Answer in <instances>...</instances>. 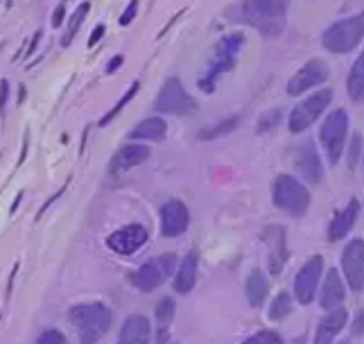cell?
<instances>
[{
    "label": "cell",
    "mask_w": 364,
    "mask_h": 344,
    "mask_svg": "<svg viewBox=\"0 0 364 344\" xmlns=\"http://www.w3.org/2000/svg\"><path fill=\"white\" fill-rule=\"evenodd\" d=\"M242 43H245V36L240 32L227 34L224 39L218 41L215 55H213V59L208 61L206 73L199 78V88H202L204 93L215 91V82L222 78L224 73H229L233 68V63L237 59V53H240Z\"/></svg>",
    "instance_id": "cell-1"
},
{
    "label": "cell",
    "mask_w": 364,
    "mask_h": 344,
    "mask_svg": "<svg viewBox=\"0 0 364 344\" xmlns=\"http://www.w3.org/2000/svg\"><path fill=\"white\" fill-rule=\"evenodd\" d=\"M73 326L80 328L82 344H93L111 326V311L105 303H80L68 311Z\"/></svg>",
    "instance_id": "cell-2"
},
{
    "label": "cell",
    "mask_w": 364,
    "mask_h": 344,
    "mask_svg": "<svg viewBox=\"0 0 364 344\" xmlns=\"http://www.w3.org/2000/svg\"><path fill=\"white\" fill-rule=\"evenodd\" d=\"M287 11V3H276V0H251L242 5V16L249 25L262 34H279L283 30V19Z\"/></svg>",
    "instance_id": "cell-3"
},
{
    "label": "cell",
    "mask_w": 364,
    "mask_h": 344,
    "mask_svg": "<svg viewBox=\"0 0 364 344\" xmlns=\"http://www.w3.org/2000/svg\"><path fill=\"white\" fill-rule=\"evenodd\" d=\"M362 39H364V11L333 23L331 28L321 34V43L323 48H328L331 53H350Z\"/></svg>",
    "instance_id": "cell-4"
},
{
    "label": "cell",
    "mask_w": 364,
    "mask_h": 344,
    "mask_svg": "<svg viewBox=\"0 0 364 344\" xmlns=\"http://www.w3.org/2000/svg\"><path fill=\"white\" fill-rule=\"evenodd\" d=\"M274 204L290 215H304L310 207V193L292 174H279L272 190Z\"/></svg>",
    "instance_id": "cell-5"
},
{
    "label": "cell",
    "mask_w": 364,
    "mask_h": 344,
    "mask_svg": "<svg viewBox=\"0 0 364 344\" xmlns=\"http://www.w3.org/2000/svg\"><path fill=\"white\" fill-rule=\"evenodd\" d=\"M331 98H333L331 88H321V91L312 93L310 98L301 100L299 105L292 109V113H290V132L292 134L306 132L308 127L326 111V107L331 105Z\"/></svg>",
    "instance_id": "cell-6"
},
{
    "label": "cell",
    "mask_w": 364,
    "mask_h": 344,
    "mask_svg": "<svg viewBox=\"0 0 364 344\" xmlns=\"http://www.w3.org/2000/svg\"><path fill=\"white\" fill-rule=\"evenodd\" d=\"M346 132H348V116L344 109H335L328 118L321 125V143L326 147V155H328L331 163H337L342 159L344 152V141H346Z\"/></svg>",
    "instance_id": "cell-7"
},
{
    "label": "cell",
    "mask_w": 364,
    "mask_h": 344,
    "mask_svg": "<svg viewBox=\"0 0 364 344\" xmlns=\"http://www.w3.org/2000/svg\"><path fill=\"white\" fill-rule=\"evenodd\" d=\"M174 267H177V256L174 254H163V256L147 261L145 265L138 267L132 276V283L143 292H152L172 274Z\"/></svg>",
    "instance_id": "cell-8"
},
{
    "label": "cell",
    "mask_w": 364,
    "mask_h": 344,
    "mask_svg": "<svg viewBox=\"0 0 364 344\" xmlns=\"http://www.w3.org/2000/svg\"><path fill=\"white\" fill-rule=\"evenodd\" d=\"M154 109L159 113H172V116H186V113H193L197 109L195 100L186 93L183 84L172 78L168 80L166 84H163L161 93L154 102Z\"/></svg>",
    "instance_id": "cell-9"
},
{
    "label": "cell",
    "mask_w": 364,
    "mask_h": 344,
    "mask_svg": "<svg viewBox=\"0 0 364 344\" xmlns=\"http://www.w3.org/2000/svg\"><path fill=\"white\" fill-rule=\"evenodd\" d=\"M342 270L348 281V288L353 292H360L364 286V240L355 238L344 247Z\"/></svg>",
    "instance_id": "cell-10"
},
{
    "label": "cell",
    "mask_w": 364,
    "mask_h": 344,
    "mask_svg": "<svg viewBox=\"0 0 364 344\" xmlns=\"http://www.w3.org/2000/svg\"><path fill=\"white\" fill-rule=\"evenodd\" d=\"M147 229L143 224H127L114 231L109 238H107V245L111 251L116 254H122V256H129V254L138 251L145 243H147Z\"/></svg>",
    "instance_id": "cell-11"
},
{
    "label": "cell",
    "mask_w": 364,
    "mask_h": 344,
    "mask_svg": "<svg viewBox=\"0 0 364 344\" xmlns=\"http://www.w3.org/2000/svg\"><path fill=\"white\" fill-rule=\"evenodd\" d=\"M321 270H323L321 256H312L299 270V274L294 278V295L301 303H310L312 299H315V292H317L319 278H321Z\"/></svg>",
    "instance_id": "cell-12"
},
{
    "label": "cell",
    "mask_w": 364,
    "mask_h": 344,
    "mask_svg": "<svg viewBox=\"0 0 364 344\" xmlns=\"http://www.w3.org/2000/svg\"><path fill=\"white\" fill-rule=\"evenodd\" d=\"M328 78V68H326V63L321 59H310L304 68L299 73L292 75V80L287 82V93L290 95H301L310 91V88L319 86L321 82H326Z\"/></svg>",
    "instance_id": "cell-13"
},
{
    "label": "cell",
    "mask_w": 364,
    "mask_h": 344,
    "mask_svg": "<svg viewBox=\"0 0 364 344\" xmlns=\"http://www.w3.org/2000/svg\"><path fill=\"white\" fill-rule=\"evenodd\" d=\"M188 222H191V213H188V207L181 199H170V202L163 204V209H161V231H163V236H168V238L181 236L188 229Z\"/></svg>",
    "instance_id": "cell-14"
},
{
    "label": "cell",
    "mask_w": 364,
    "mask_h": 344,
    "mask_svg": "<svg viewBox=\"0 0 364 344\" xmlns=\"http://www.w3.org/2000/svg\"><path fill=\"white\" fill-rule=\"evenodd\" d=\"M294 165H296L299 174L304 177L306 182H310V184H319L321 182V177H323L321 161H319V155H317L315 145H312L310 141H306L304 145L296 150Z\"/></svg>",
    "instance_id": "cell-15"
},
{
    "label": "cell",
    "mask_w": 364,
    "mask_h": 344,
    "mask_svg": "<svg viewBox=\"0 0 364 344\" xmlns=\"http://www.w3.org/2000/svg\"><path fill=\"white\" fill-rule=\"evenodd\" d=\"M149 340H152V324L143 315H132L118 335V344H147Z\"/></svg>",
    "instance_id": "cell-16"
},
{
    "label": "cell",
    "mask_w": 364,
    "mask_h": 344,
    "mask_svg": "<svg viewBox=\"0 0 364 344\" xmlns=\"http://www.w3.org/2000/svg\"><path fill=\"white\" fill-rule=\"evenodd\" d=\"M149 159V147L147 145H124L122 150H118V155L111 161V172L114 174H120L129 168H136V165H141L143 161Z\"/></svg>",
    "instance_id": "cell-17"
},
{
    "label": "cell",
    "mask_w": 364,
    "mask_h": 344,
    "mask_svg": "<svg viewBox=\"0 0 364 344\" xmlns=\"http://www.w3.org/2000/svg\"><path fill=\"white\" fill-rule=\"evenodd\" d=\"M358 215H360V202L350 199L346 207L335 215L331 226H328V238L333 240V243H335V240H342L350 231V229H353Z\"/></svg>",
    "instance_id": "cell-18"
},
{
    "label": "cell",
    "mask_w": 364,
    "mask_h": 344,
    "mask_svg": "<svg viewBox=\"0 0 364 344\" xmlns=\"http://www.w3.org/2000/svg\"><path fill=\"white\" fill-rule=\"evenodd\" d=\"M344 301V283L340 278V272L337 270H328L326 274V281H323V288H321V308L326 311H337Z\"/></svg>",
    "instance_id": "cell-19"
},
{
    "label": "cell",
    "mask_w": 364,
    "mask_h": 344,
    "mask_svg": "<svg viewBox=\"0 0 364 344\" xmlns=\"http://www.w3.org/2000/svg\"><path fill=\"white\" fill-rule=\"evenodd\" d=\"M348 320V313L344 308H337V311H331L328 315L323 317L317 326V333H315V344H333L335 335L340 333L344 328Z\"/></svg>",
    "instance_id": "cell-20"
},
{
    "label": "cell",
    "mask_w": 364,
    "mask_h": 344,
    "mask_svg": "<svg viewBox=\"0 0 364 344\" xmlns=\"http://www.w3.org/2000/svg\"><path fill=\"white\" fill-rule=\"evenodd\" d=\"M265 238L269 240V270L279 274L287 261V249H285V231L279 226H269L265 231Z\"/></svg>",
    "instance_id": "cell-21"
},
{
    "label": "cell",
    "mask_w": 364,
    "mask_h": 344,
    "mask_svg": "<svg viewBox=\"0 0 364 344\" xmlns=\"http://www.w3.org/2000/svg\"><path fill=\"white\" fill-rule=\"evenodd\" d=\"M197 251H188L183 263L179 265V272L174 276V290L179 292V295H186V292H191L195 288V281H197Z\"/></svg>",
    "instance_id": "cell-22"
},
{
    "label": "cell",
    "mask_w": 364,
    "mask_h": 344,
    "mask_svg": "<svg viewBox=\"0 0 364 344\" xmlns=\"http://www.w3.org/2000/svg\"><path fill=\"white\" fill-rule=\"evenodd\" d=\"M168 134V125L161 118H147L141 125H136L129 132V138L134 141H163Z\"/></svg>",
    "instance_id": "cell-23"
},
{
    "label": "cell",
    "mask_w": 364,
    "mask_h": 344,
    "mask_svg": "<svg viewBox=\"0 0 364 344\" xmlns=\"http://www.w3.org/2000/svg\"><path fill=\"white\" fill-rule=\"evenodd\" d=\"M269 295V281L262 270H251L247 276V299L251 306H262Z\"/></svg>",
    "instance_id": "cell-24"
},
{
    "label": "cell",
    "mask_w": 364,
    "mask_h": 344,
    "mask_svg": "<svg viewBox=\"0 0 364 344\" xmlns=\"http://www.w3.org/2000/svg\"><path fill=\"white\" fill-rule=\"evenodd\" d=\"M346 88H348V95L355 102H364V53L355 59L353 68H350Z\"/></svg>",
    "instance_id": "cell-25"
},
{
    "label": "cell",
    "mask_w": 364,
    "mask_h": 344,
    "mask_svg": "<svg viewBox=\"0 0 364 344\" xmlns=\"http://www.w3.org/2000/svg\"><path fill=\"white\" fill-rule=\"evenodd\" d=\"M174 311H177V303H174V299L170 297H161L159 303H156V322L161 326V335H159V342L166 340V333H168V326L172 324L174 320Z\"/></svg>",
    "instance_id": "cell-26"
},
{
    "label": "cell",
    "mask_w": 364,
    "mask_h": 344,
    "mask_svg": "<svg viewBox=\"0 0 364 344\" xmlns=\"http://www.w3.org/2000/svg\"><path fill=\"white\" fill-rule=\"evenodd\" d=\"M292 311V299L287 292H281L279 297H276L269 306V317L272 320H283V317H287Z\"/></svg>",
    "instance_id": "cell-27"
},
{
    "label": "cell",
    "mask_w": 364,
    "mask_h": 344,
    "mask_svg": "<svg viewBox=\"0 0 364 344\" xmlns=\"http://www.w3.org/2000/svg\"><path fill=\"white\" fill-rule=\"evenodd\" d=\"M89 3H84V5H80V9H77V14H75L73 19H70V23H68V32L64 34V39H61V46H68L70 41H73V36L77 34V30H80V25H82V21L86 19V14H89Z\"/></svg>",
    "instance_id": "cell-28"
},
{
    "label": "cell",
    "mask_w": 364,
    "mask_h": 344,
    "mask_svg": "<svg viewBox=\"0 0 364 344\" xmlns=\"http://www.w3.org/2000/svg\"><path fill=\"white\" fill-rule=\"evenodd\" d=\"M242 344H283V338L276 330H258L256 335H251Z\"/></svg>",
    "instance_id": "cell-29"
},
{
    "label": "cell",
    "mask_w": 364,
    "mask_h": 344,
    "mask_svg": "<svg viewBox=\"0 0 364 344\" xmlns=\"http://www.w3.org/2000/svg\"><path fill=\"white\" fill-rule=\"evenodd\" d=\"M136 93H138V82H134V84H132V88H129V91L122 95V100L118 102V105H116L114 109H111V111L107 113V116H105L102 120H100V125H109L111 120H114V118L118 116V111H120V109H122L124 105H127V102H129V100H132V98H134Z\"/></svg>",
    "instance_id": "cell-30"
},
{
    "label": "cell",
    "mask_w": 364,
    "mask_h": 344,
    "mask_svg": "<svg viewBox=\"0 0 364 344\" xmlns=\"http://www.w3.org/2000/svg\"><path fill=\"white\" fill-rule=\"evenodd\" d=\"M237 125V118H231L229 123L227 120H222L218 127H213V130H204L202 134H199V136H202V138H218V136H224V134H229L231 130H233V127Z\"/></svg>",
    "instance_id": "cell-31"
},
{
    "label": "cell",
    "mask_w": 364,
    "mask_h": 344,
    "mask_svg": "<svg viewBox=\"0 0 364 344\" xmlns=\"http://www.w3.org/2000/svg\"><path fill=\"white\" fill-rule=\"evenodd\" d=\"M36 344H66V338L64 333H59V330H46V333L39 335V342Z\"/></svg>",
    "instance_id": "cell-32"
},
{
    "label": "cell",
    "mask_w": 364,
    "mask_h": 344,
    "mask_svg": "<svg viewBox=\"0 0 364 344\" xmlns=\"http://www.w3.org/2000/svg\"><path fill=\"white\" fill-rule=\"evenodd\" d=\"M136 9H138V3L134 0V3L127 5V11H124V14L120 16V25H129L134 21V16H136Z\"/></svg>",
    "instance_id": "cell-33"
},
{
    "label": "cell",
    "mask_w": 364,
    "mask_h": 344,
    "mask_svg": "<svg viewBox=\"0 0 364 344\" xmlns=\"http://www.w3.org/2000/svg\"><path fill=\"white\" fill-rule=\"evenodd\" d=\"M350 333H353V335H362V333H364V308L358 313L353 326H350Z\"/></svg>",
    "instance_id": "cell-34"
},
{
    "label": "cell",
    "mask_w": 364,
    "mask_h": 344,
    "mask_svg": "<svg viewBox=\"0 0 364 344\" xmlns=\"http://www.w3.org/2000/svg\"><path fill=\"white\" fill-rule=\"evenodd\" d=\"M64 16H66V5L61 3V5L55 9V14H53V25H55V28H59L61 21H64Z\"/></svg>",
    "instance_id": "cell-35"
},
{
    "label": "cell",
    "mask_w": 364,
    "mask_h": 344,
    "mask_svg": "<svg viewBox=\"0 0 364 344\" xmlns=\"http://www.w3.org/2000/svg\"><path fill=\"white\" fill-rule=\"evenodd\" d=\"M7 91H9V84L7 80L0 82V113L5 111V102H7Z\"/></svg>",
    "instance_id": "cell-36"
},
{
    "label": "cell",
    "mask_w": 364,
    "mask_h": 344,
    "mask_svg": "<svg viewBox=\"0 0 364 344\" xmlns=\"http://www.w3.org/2000/svg\"><path fill=\"white\" fill-rule=\"evenodd\" d=\"M105 36V25H97V28L93 30V34H91V39H89V48H93L100 39Z\"/></svg>",
    "instance_id": "cell-37"
},
{
    "label": "cell",
    "mask_w": 364,
    "mask_h": 344,
    "mask_svg": "<svg viewBox=\"0 0 364 344\" xmlns=\"http://www.w3.org/2000/svg\"><path fill=\"white\" fill-rule=\"evenodd\" d=\"M279 116H281V113H279V111H272V113H269V116H265L267 120L258 125V130H260V132H265V130H267V127H272V125L276 123V118H279Z\"/></svg>",
    "instance_id": "cell-38"
},
{
    "label": "cell",
    "mask_w": 364,
    "mask_h": 344,
    "mask_svg": "<svg viewBox=\"0 0 364 344\" xmlns=\"http://www.w3.org/2000/svg\"><path fill=\"white\" fill-rule=\"evenodd\" d=\"M358 152H360V136L353 138V145H350V165H355L358 163Z\"/></svg>",
    "instance_id": "cell-39"
},
{
    "label": "cell",
    "mask_w": 364,
    "mask_h": 344,
    "mask_svg": "<svg viewBox=\"0 0 364 344\" xmlns=\"http://www.w3.org/2000/svg\"><path fill=\"white\" fill-rule=\"evenodd\" d=\"M120 63H122V57L118 55V57H114V59H111V66H109V73H114L118 66H120Z\"/></svg>",
    "instance_id": "cell-40"
},
{
    "label": "cell",
    "mask_w": 364,
    "mask_h": 344,
    "mask_svg": "<svg viewBox=\"0 0 364 344\" xmlns=\"http://www.w3.org/2000/svg\"><path fill=\"white\" fill-rule=\"evenodd\" d=\"M342 344H350V342H342Z\"/></svg>",
    "instance_id": "cell-41"
}]
</instances>
